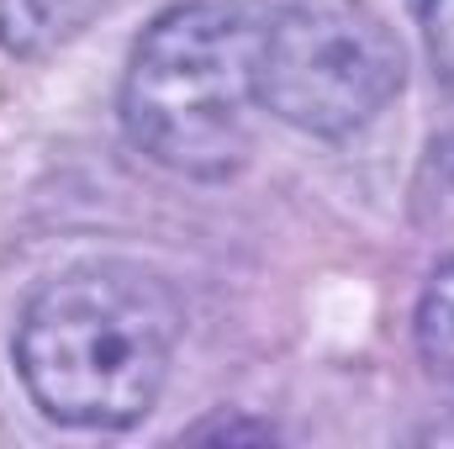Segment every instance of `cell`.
<instances>
[{
    "mask_svg": "<svg viewBox=\"0 0 454 449\" xmlns=\"http://www.w3.org/2000/svg\"><path fill=\"white\" fill-rule=\"evenodd\" d=\"M185 334L180 296L143 264H85L48 280L16 328V365L32 402L69 429L137 423Z\"/></svg>",
    "mask_w": 454,
    "mask_h": 449,
    "instance_id": "obj_1",
    "label": "cell"
},
{
    "mask_svg": "<svg viewBox=\"0 0 454 449\" xmlns=\"http://www.w3.org/2000/svg\"><path fill=\"white\" fill-rule=\"evenodd\" d=\"M259 27L232 0H180L132 48L121 80L127 138L164 169L223 180L248 159Z\"/></svg>",
    "mask_w": 454,
    "mask_h": 449,
    "instance_id": "obj_2",
    "label": "cell"
},
{
    "mask_svg": "<svg viewBox=\"0 0 454 449\" xmlns=\"http://www.w3.org/2000/svg\"><path fill=\"white\" fill-rule=\"evenodd\" d=\"M402 91V48L354 0H286L259 27L254 96L301 132L343 138Z\"/></svg>",
    "mask_w": 454,
    "mask_h": 449,
    "instance_id": "obj_3",
    "label": "cell"
},
{
    "mask_svg": "<svg viewBox=\"0 0 454 449\" xmlns=\"http://www.w3.org/2000/svg\"><path fill=\"white\" fill-rule=\"evenodd\" d=\"M418 349L428 370L454 391V264H444L418 302Z\"/></svg>",
    "mask_w": 454,
    "mask_h": 449,
    "instance_id": "obj_4",
    "label": "cell"
},
{
    "mask_svg": "<svg viewBox=\"0 0 454 449\" xmlns=\"http://www.w3.org/2000/svg\"><path fill=\"white\" fill-rule=\"evenodd\" d=\"M418 27H423V43H428V59L434 69L454 85V0H407Z\"/></svg>",
    "mask_w": 454,
    "mask_h": 449,
    "instance_id": "obj_5",
    "label": "cell"
},
{
    "mask_svg": "<svg viewBox=\"0 0 454 449\" xmlns=\"http://www.w3.org/2000/svg\"><path fill=\"white\" fill-rule=\"evenodd\" d=\"M439 154L450 159V169H454V132H450V138H444V143H439Z\"/></svg>",
    "mask_w": 454,
    "mask_h": 449,
    "instance_id": "obj_6",
    "label": "cell"
}]
</instances>
